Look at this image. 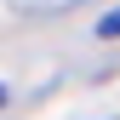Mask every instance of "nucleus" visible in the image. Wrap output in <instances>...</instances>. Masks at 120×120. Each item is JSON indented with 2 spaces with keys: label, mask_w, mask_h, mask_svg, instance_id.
<instances>
[{
  "label": "nucleus",
  "mask_w": 120,
  "mask_h": 120,
  "mask_svg": "<svg viewBox=\"0 0 120 120\" xmlns=\"http://www.w3.org/2000/svg\"><path fill=\"white\" fill-rule=\"evenodd\" d=\"M97 34H103V40H120V6H114V11H103V23H97Z\"/></svg>",
  "instance_id": "obj_1"
},
{
  "label": "nucleus",
  "mask_w": 120,
  "mask_h": 120,
  "mask_svg": "<svg viewBox=\"0 0 120 120\" xmlns=\"http://www.w3.org/2000/svg\"><path fill=\"white\" fill-rule=\"evenodd\" d=\"M0 103H6V86H0Z\"/></svg>",
  "instance_id": "obj_2"
}]
</instances>
